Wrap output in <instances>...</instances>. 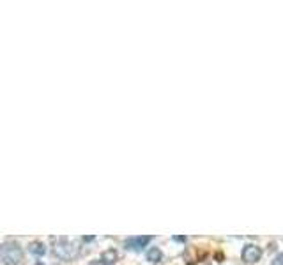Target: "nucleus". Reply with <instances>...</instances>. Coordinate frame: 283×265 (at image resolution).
Returning a JSON list of instances; mask_svg holds the SVG:
<instances>
[{
  "instance_id": "obj_1",
  "label": "nucleus",
  "mask_w": 283,
  "mask_h": 265,
  "mask_svg": "<svg viewBox=\"0 0 283 265\" xmlns=\"http://www.w3.org/2000/svg\"><path fill=\"white\" fill-rule=\"evenodd\" d=\"M52 251L62 262H71L80 255V248L71 238H55L54 244H52Z\"/></svg>"
},
{
  "instance_id": "obj_4",
  "label": "nucleus",
  "mask_w": 283,
  "mask_h": 265,
  "mask_svg": "<svg viewBox=\"0 0 283 265\" xmlns=\"http://www.w3.org/2000/svg\"><path fill=\"white\" fill-rule=\"evenodd\" d=\"M149 242H150V237L149 235L130 237V238H126V242H124V248L131 249V251H142L143 248H147V244H149Z\"/></svg>"
},
{
  "instance_id": "obj_6",
  "label": "nucleus",
  "mask_w": 283,
  "mask_h": 265,
  "mask_svg": "<svg viewBox=\"0 0 283 265\" xmlns=\"http://www.w3.org/2000/svg\"><path fill=\"white\" fill-rule=\"evenodd\" d=\"M147 260H149V262H152V263L161 262V251H160V248H150V251L147 253Z\"/></svg>"
},
{
  "instance_id": "obj_8",
  "label": "nucleus",
  "mask_w": 283,
  "mask_h": 265,
  "mask_svg": "<svg viewBox=\"0 0 283 265\" xmlns=\"http://www.w3.org/2000/svg\"><path fill=\"white\" fill-rule=\"evenodd\" d=\"M271 265H283V253H280V255L276 256V258L273 260V263Z\"/></svg>"
},
{
  "instance_id": "obj_2",
  "label": "nucleus",
  "mask_w": 283,
  "mask_h": 265,
  "mask_svg": "<svg viewBox=\"0 0 283 265\" xmlns=\"http://www.w3.org/2000/svg\"><path fill=\"white\" fill-rule=\"evenodd\" d=\"M23 262V249L14 241L0 244V263L2 265H20Z\"/></svg>"
},
{
  "instance_id": "obj_5",
  "label": "nucleus",
  "mask_w": 283,
  "mask_h": 265,
  "mask_svg": "<svg viewBox=\"0 0 283 265\" xmlns=\"http://www.w3.org/2000/svg\"><path fill=\"white\" fill-rule=\"evenodd\" d=\"M29 249H30V253L36 256H43L44 253H46V248H44L43 242H32V244L29 246Z\"/></svg>"
},
{
  "instance_id": "obj_3",
  "label": "nucleus",
  "mask_w": 283,
  "mask_h": 265,
  "mask_svg": "<svg viewBox=\"0 0 283 265\" xmlns=\"http://www.w3.org/2000/svg\"><path fill=\"white\" fill-rule=\"evenodd\" d=\"M241 256H243V260L246 263H255V262H259L260 256H262V249L256 244H246L243 253H241Z\"/></svg>"
},
{
  "instance_id": "obj_7",
  "label": "nucleus",
  "mask_w": 283,
  "mask_h": 265,
  "mask_svg": "<svg viewBox=\"0 0 283 265\" xmlns=\"http://www.w3.org/2000/svg\"><path fill=\"white\" fill-rule=\"evenodd\" d=\"M115 260H117V253L113 251V249L103 253V263H113Z\"/></svg>"
}]
</instances>
